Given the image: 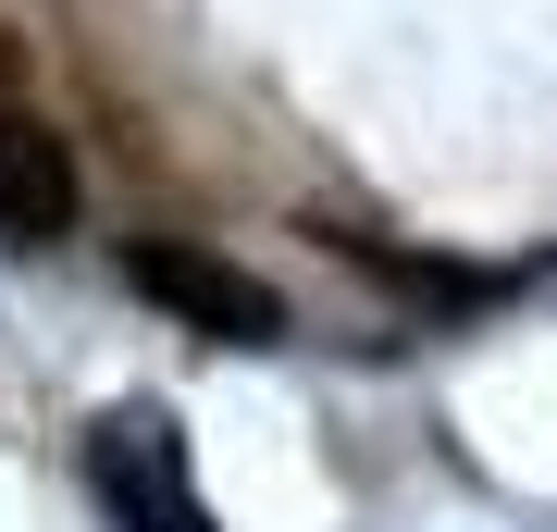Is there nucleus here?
Wrapping results in <instances>:
<instances>
[{"mask_svg":"<svg viewBox=\"0 0 557 532\" xmlns=\"http://www.w3.org/2000/svg\"><path fill=\"white\" fill-rule=\"evenodd\" d=\"M137 285L161 297V310H186V322H211V335H236V347H273L285 335V310H273V285H248L236 260H211V248H137Z\"/></svg>","mask_w":557,"mask_h":532,"instance_id":"nucleus-3","label":"nucleus"},{"mask_svg":"<svg viewBox=\"0 0 557 532\" xmlns=\"http://www.w3.org/2000/svg\"><path fill=\"white\" fill-rule=\"evenodd\" d=\"M87 483H100L112 532H211L199 471H186V434L161 409H100L87 421Z\"/></svg>","mask_w":557,"mask_h":532,"instance_id":"nucleus-1","label":"nucleus"},{"mask_svg":"<svg viewBox=\"0 0 557 532\" xmlns=\"http://www.w3.org/2000/svg\"><path fill=\"white\" fill-rule=\"evenodd\" d=\"M75 223V149L50 137V112L25 99V62L0 38V248H50Z\"/></svg>","mask_w":557,"mask_h":532,"instance_id":"nucleus-2","label":"nucleus"}]
</instances>
